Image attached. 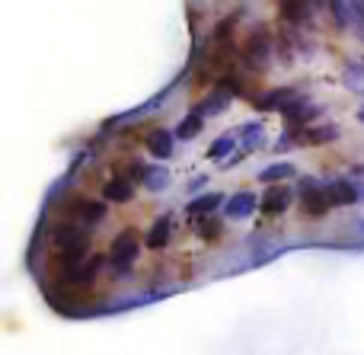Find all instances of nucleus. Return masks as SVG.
I'll use <instances>...</instances> for the list:
<instances>
[{"mask_svg":"<svg viewBox=\"0 0 364 355\" xmlns=\"http://www.w3.org/2000/svg\"><path fill=\"white\" fill-rule=\"evenodd\" d=\"M275 38L269 36V29H252L250 36H246V42L240 45V68L250 70V74H262V70L272 68V58H275Z\"/></svg>","mask_w":364,"mask_h":355,"instance_id":"f257e3e1","label":"nucleus"},{"mask_svg":"<svg viewBox=\"0 0 364 355\" xmlns=\"http://www.w3.org/2000/svg\"><path fill=\"white\" fill-rule=\"evenodd\" d=\"M55 247L61 266H77L90 250V228L80 221H68L55 231Z\"/></svg>","mask_w":364,"mask_h":355,"instance_id":"f03ea898","label":"nucleus"},{"mask_svg":"<svg viewBox=\"0 0 364 355\" xmlns=\"http://www.w3.org/2000/svg\"><path fill=\"white\" fill-rule=\"evenodd\" d=\"M297 196H301V211L307 218H326L329 211L336 208L333 198H329L326 183L316 179V176H301L297 179Z\"/></svg>","mask_w":364,"mask_h":355,"instance_id":"7ed1b4c3","label":"nucleus"},{"mask_svg":"<svg viewBox=\"0 0 364 355\" xmlns=\"http://www.w3.org/2000/svg\"><path fill=\"white\" fill-rule=\"evenodd\" d=\"M134 260H138V234L125 231V234H119L112 240V247H109V263H112L115 272H128Z\"/></svg>","mask_w":364,"mask_h":355,"instance_id":"20e7f679","label":"nucleus"},{"mask_svg":"<svg viewBox=\"0 0 364 355\" xmlns=\"http://www.w3.org/2000/svg\"><path fill=\"white\" fill-rule=\"evenodd\" d=\"M278 112L284 115V122H288L291 128H304L307 122H314L316 115L323 112V106H314V102L307 100V96H291L288 102H284Z\"/></svg>","mask_w":364,"mask_h":355,"instance_id":"39448f33","label":"nucleus"},{"mask_svg":"<svg viewBox=\"0 0 364 355\" xmlns=\"http://www.w3.org/2000/svg\"><path fill=\"white\" fill-rule=\"evenodd\" d=\"M326 189H329V198H333L336 208H342V205H355V202H361L364 198V186L355 183V179H348V176L329 179Z\"/></svg>","mask_w":364,"mask_h":355,"instance_id":"423d86ee","label":"nucleus"},{"mask_svg":"<svg viewBox=\"0 0 364 355\" xmlns=\"http://www.w3.org/2000/svg\"><path fill=\"white\" fill-rule=\"evenodd\" d=\"M326 4L342 29H358L364 23V0H326Z\"/></svg>","mask_w":364,"mask_h":355,"instance_id":"0eeeda50","label":"nucleus"},{"mask_svg":"<svg viewBox=\"0 0 364 355\" xmlns=\"http://www.w3.org/2000/svg\"><path fill=\"white\" fill-rule=\"evenodd\" d=\"M291 198H294V189L284 183H269V189L262 192V202H259V208H262V215L275 218L282 215V211H288Z\"/></svg>","mask_w":364,"mask_h":355,"instance_id":"6e6552de","label":"nucleus"},{"mask_svg":"<svg viewBox=\"0 0 364 355\" xmlns=\"http://www.w3.org/2000/svg\"><path fill=\"white\" fill-rule=\"evenodd\" d=\"M291 128V125H288ZM339 138V125H304L294 128V141L297 147H320V144H333Z\"/></svg>","mask_w":364,"mask_h":355,"instance_id":"1a4fd4ad","label":"nucleus"},{"mask_svg":"<svg viewBox=\"0 0 364 355\" xmlns=\"http://www.w3.org/2000/svg\"><path fill=\"white\" fill-rule=\"evenodd\" d=\"M102 198L106 202H115V205H125L134 198V179L128 176V173H119L115 179H109L106 186H102Z\"/></svg>","mask_w":364,"mask_h":355,"instance_id":"9d476101","label":"nucleus"},{"mask_svg":"<svg viewBox=\"0 0 364 355\" xmlns=\"http://www.w3.org/2000/svg\"><path fill=\"white\" fill-rule=\"evenodd\" d=\"M259 202H262V198H256L252 192H237V196H230L224 202V215L230 218V221H243V218H250L252 211L259 208Z\"/></svg>","mask_w":364,"mask_h":355,"instance_id":"9b49d317","label":"nucleus"},{"mask_svg":"<svg viewBox=\"0 0 364 355\" xmlns=\"http://www.w3.org/2000/svg\"><path fill=\"white\" fill-rule=\"evenodd\" d=\"M291 96H297L294 87H275V90H265V93H252L250 102L256 109H262V112H275V109H282Z\"/></svg>","mask_w":364,"mask_h":355,"instance_id":"f8f14e48","label":"nucleus"},{"mask_svg":"<svg viewBox=\"0 0 364 355\" xmlns=\"http://www.w3.org/2000/svg\"><path fill=\"white\" fill-rule=\"evenodd\" d=\"M227 198L220 196V192H205V196H198V198H192V202L186 205V215L192 218V221H198V218H208V215H214V211L224 205Z\"/></svg>","mask_w":364,"mask_h":355,"instance_id":"ddd939ff","label":"nucleus"},{"mask_svg":"<svg viewBox=\"0 0 364 355\" xmlns=\"http://www.w3.org/2000/svg\"><path fill=\"white\" fill-rule=\"evenodd\" d=\"M147 151L154 154L157 160H166L173 154V144H176V132H166V128H154L151 134L144 138Z\"/></svg>","mask_w":364,"mask_h":355,"instance_id":"4468645a","label":"nucleus"},{"mask_svg":"<svg viewBox=\"0 0 364 355\" xmlns=\"http://www.w3.org/2000/svg\"><path fill=\"white\" fill-rule=\"evenodd\" d=\"M230 102H233V96L227 93V90L214 87L211 93H208L205 100H201V102H198V106H195V109H198V112L205 115V119H211V115H220V112H224V109H230Z\"/></svg>","mask_w":364,"mask_h":355,"instance_id":"2eb2a0df","label":"nucleus"},{"mask_svg":"<svg viewBox=\"0 0 364 355\" xmlns=\"http://www.w3.org/2000/svg\"><path fill=\"white\" fill-rule=\"evenodd\" d=\"M102 218H106V205H102V202H77L74 205V221L87 224V228L100 224Z\"/></svg>","mask_w":364,"mask_h":355,"instance_id":"dca6fc26","label":"nucleus"},{"mask_svg":"<svg viewBox=\"0 0 364 355\" xmlns=\"http://www.w3.org/2000/svg\"><path fill=\"white\" fill-rule=\"evenodd\" d=\"M144 243H147L151 250H164L166 243H170V215H160L157 221L151 224V231H147Z\"/></svg>","mask_w":364,"mask_h":355,"instance_id":"f3484780","label":"nucleus"},{"mask_svg":"<svg viewBox=\"0 0 364 355\" xmlns=\"http://www.w3.org/2000/svg\"><path fill=\"white\" fill-rule=\"evenodd\" d=\"M201 128H205V115H201L198 109H192V112H188L186 119L176 125V138L179 141H192V138H198L201 134Z\"/></svg>","mask_w":364,"mask_h":355,"instance_id":"a211bd4d","label":"nucleus"},{"mask_svg":"<svg viewBox=\"0 0 364 355\" xmlns=\"http://www.w3.org/2000/svg\"><path fill=\"white\" fill-rule=\"evenodd\" d=\"M141 186H144L147 192H164L166 186H170V170H166V166H160V164L147 166V173H144V179H141Z\"/></svg>","mask_w":364,"mask_h":355,"instance_id":"6ab92c4d","label":"nucleus"},{"mask_svg":"<svg viewBox=\"0 0 364 355\" xmlns=\"http://www.w3.org/2000/svg\"><path fill=\"white\" fill-rule=\"evenodd\" d=\"M237 134L243 138V154L262 147V122H246V125L237 128Z\"/></svg>","mask_w":364,"mask_h":355,"instance_id":"aec40b11","label":"nucleus"},{"mask_svg":"<svg viewBox=\"0 0 364 355\" xmlns=\"http://www.w3.org/2000/svg\"><path fill=\"white\" fill-rule=\"evenodd\" d=\"M294 176V164H288V160H278V164H272V166H265L262 173H259V183H284V179H291Z\"/></svg>","mask_w":364,"mask_h":355,"instance_id":"412c9836","label":"nucleus"},{"mask_svg":"<svg viewBox=\"0 0 364 355\" xmlns=\"http://www.w3.org/2000/svg\"><path fill=\"white\" fill-rule=\"evenodd\" d=\"M237 138H240L237 132H224L211 147H208V157H211V160H224V157H230V151L237 147Z\"/></svg>","mask_w":364,"mask_h":355,"instance_id":"4be33fe9","label":"nucleus"},{"mask_svg":"<svg viewBox=\"0 0 364 355\" xmlns=\"http://www.w3.org/2000/svg\"><path fill=\"white\" fill-rule=\"evenodd\" d=\"M220 231H224V224H220V218L208 215V218H198V237L208 243H214L220 237Z\"/></svg>","mask_w":364,"mask_h":355,"instance_id":"5701e85b","label":"nucleus"},{"mask_svg":"<svg viewBox=\"0 0 364 355\" xmlns=\"http://www.w3.org/2000/svg\"><path fill=\"white\" fill-rule=\"evenodd\" d=\"M205 186H208V176H195L188 189H192V192H201V189H205Z\"/></svg>","mask_w":364,"mask_h":355,"instance_id":"b1692460","label":"nucleus"},{"mask_svg":"<svg viewBox=\"0 0 364 355\" xmlns=\"http://www.w3.org/2000/svg\"><path fill=\"white\" fill-rule=\"evenodd\" d=\"M358 122H361V125H364V106L358 109Z\"/></svg>","mask_w":364,"mask_h":355,"instance_id":"393cba45","label":"nucleus"},{"mask_svg":"<svg viewBox=\"0 0 364 355\" xmlns=\"http://www.w3.org/2000/svg\"><path fill=\"white\" fill-rule=\"evenodd\" d=\"M323 4V0H310V6H314V10H316V6H320Z\"/></svg>","mask_w":364,"mask_h":355,"instance_id":"a878e982","label":"nucleus"}]
</instances>
